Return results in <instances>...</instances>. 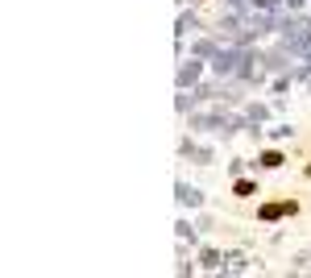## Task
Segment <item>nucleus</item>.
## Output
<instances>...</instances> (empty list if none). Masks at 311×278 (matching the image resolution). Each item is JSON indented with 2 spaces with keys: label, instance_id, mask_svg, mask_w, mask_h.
Here are the masks:
<instances>
[{
  "label": "nucleus",
  "instance_id": "nucleus-1",
  "mask_svg": "<svg viewBox=\"0 0 311 278\" xmlns=\"http://www.w3.org/2000/svg\"><path fill=\"white\" fill-rule=\"evenodd\" d=\"M286 212H295L291 200H286V204H270V208H261V216H266V220H278V216H286Z\"/></svg>",
  "mask_w": 311,
  "mask_h": 278
}]
</instances>
